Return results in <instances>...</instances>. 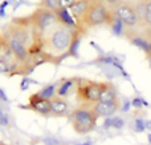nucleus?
Masks as SVG:
<instances>
[{
    "instance_id": "nucleus-1",
    "label": "nucleus",
    "mask_w": 151,
    "mask_h": 145,
    "mask_svg": "<svg viewBox=\"0 0 151 145\" xmlns=\"http://www.w3.org/2000/svg\"><path fill=\"white\" fill-rule=\"evenodd\" d=\"M82 29L70 28L58 21L41 35L39 41V55H42L47 63L60 60L65 55L72 52L73 47L80 41Z\"/></svg>"
},
{
    "instance_id": "nucleus-2",
    "label": "nucleus",
    "mask_w": 151,
    "mask_h": 145,
    "mask_svg": "<svg viewBox=\"0 0 151 145\" xmlns=\"http://www.w3.org/2000/svg\"><path fill=\"white\" fill-rule=\"evenodd\" d=\"M3 33L7 36L8 40L11 41H16L19 44H23L24 47H27L31 53L32 45H33V39L35 33L32 31L31 23H29L28 16L24 17H15L4 27Z\"/></svg>"
},
{
    "instance_id": "nucleus-3",
    "label": "nucleus",
    "mask_w": 151,
    "mask_h": 145,
    "mask_svg": "<svg viewBox=\"0 0 151 145\" xmlns=\"http://www.w3.org/2000/svg\"><path fill=\"white\" fill-rule=\"evenodd\" d=\"M104 81H94L88 79H78L77 91H76V100L80 108L91 109L98 101H101Z\"/></svg>"
},
{
    "instance_id": "nucleus-4",
    "label": "nucleus",
    "mask_w": 151,
    "mask_h": 145,
    "mask_svg": "<svg viewBox=\"0 0 151 145\" xmlns=\"http://www.w3.org/2000/svg\"><path fill=\"white\" fill-rule=\"evenodd\" d=\"M97 115L91 109L77 108L73 109L69 115L73 130L78 135H86L96 129L97 127Z\"/></svg>"
},
{
    "instance_id": "nucleus-5",
    "label": "nucleus",
    "mask_w": 151,
    "mask_h": 145,
    "mask_svg": "<svg viewBox=\"0 0 151 145\" xmlns=\"http://www.w3.org/2000/svg\"><path fill=\"white\" fill-rule=\"evenodd\" d=\"M111 17H113L111 11L107 9V7L101 0H93L88 12H86L85 17H83L82 29L85 31L88 28H94V27L102 25V24H107L109 25Z\"/></svg>"
},
{
    "instance_id": "nucleus-6",
    "label": "nucleus",
    "mask_w": 151,
    "mask_h": 145,
    "mask_svg": "<svg viewBox=\"0 0 151 145\" xmlns=\"http://www.w3.org/2000/svg\"><path fill=\"white\" fill-rule=\"evenodd\" d=\"M111 12L123 24V27H126L129 29L135 28V27H138L141 24L139 23V16H138V12H137L135 3H133V1L123 0Z\"/></svg>"
},
{
    "instance_id": "nucleus-7",
    "label": "nucleus",
    "mask_w": 151,
    "mask_h": 145,
    "mask_svg": "<svg viewBox=\"0 0 151 145\" xmlns=\"http://www.w3.org/2000/svg\"><path fill=\"white\" fill-rule=\"evenodd\" d=\"M27 108L31 111L36 112V113L41 115L44 117H49L52 116V107H50V100L44 99L39 95V93H33L28 97V104Z\"/></svg>"
},
{
    "instance_id": "nucleus-8",
    "label": "nucleus",
    "mask_w": 151,
    "mask_h": 145,
    "mask_svg": "<svg viewBox=\"0 0 151 145\" xmlns=\"http://www.w3.org/2000/svg\"><path fill=\"white\" fill-rule=\"evenodd\" d=\"M0 64H5L8 65V68H19L17 61L13 59L12 51H11V45H9V40L7 39L3 32H0Z\"/></svg>"
},
{
    "instance_id": "nucleus-9",
    "label": "nucleus",
    "mask_w": 151,
    "mask_h": 145,
    "mask_svg": "<svg viewBox=\"0 0 151 145\" xmlns=\"http://www.w3.org/2000/svg\"><path fill=\"white\" fill-rule=\"evenodd\" d=\"M78 77H64L56 84V96L66 99L77 91Z\"/></svg>"
},
{
    "instance_id": "nucleus-10",
    "label": "nucleus",
    "mask_w": 151,
    "mask_h": 145,
    "mask_svg": "<svg viewBox=\"0 0 151 145\" xmlns=\"http://www.w3.org/2000/svg\"><path fill=\"white\" fill-rule=\"evenodd\" d=\"M91 1L93 0H77L70 8H69V12H70V16L73 17V20L76 21L78 28L82 29V21L83 17H85L86 12H88L89 7H90ZM83 31V29H82Z\"/></svg>"
},
{
    "instance_id": "nucleus-11",
    "label": "nucleus",
    "mask_w": 151,
    "mask_h": 145,
    "mask_svg": "<svg viewBox=\"0 0 151 145\" xmlns=\"http://www.w3.org/2000/svg\"><path fill=\"white\" fill-rule=\"evenodd\" d=\"M121 104L118 100L110 101H98L96 105L91 108V111L97 115V117H110L119 109Z\"/></svg>"
},
{
    "instance_id": "nucleus-12",
    "label": "nucleus",
    "mask_w": 151,
    "mask_h": 145,
    "mask_svg": "<svg viewBox=\"0 0 151 145\" xmlns=\"http://www.w3.org/2000/svg\"><path fill=\"white\" fill-rule=\"evenodd\" d=\"M50 107H52V116L53 117H65L70 115V109H69V103L65 99L55 97L50 100Z\"/></svg>"
},
{
    "instance_id": "nucleus-13",
    "label": "nucleus",
    "mask_w": 151,
    "mask_h": 145,
    "mask_svg": "<svg viewBox=\"0 0 151 145\" xmlns=\"http://www.w3.org/2000/svg\"><path fill=\"white\" fill-rule=\"evenodd\" d=\"M102 101H110V100H118L117 99V92H115L114 87L109 83H105L104 91H102V96H101Z\"/></svg>"
},
{
    "instance_id": "nucleus-14",
    "label": "nucleus",
    "mask_w": 151,
    "mask_h": 145,
    "mask_svg": "<svg viewBox=\"0 0 151 145\" xmlns=\"http://www.w3.org/2000/svg\"><path fill=\"white\" fill-rule=\"evenodd\" d=\"M37 93H39L41 97L48 99V100H52V99L56 96V84L47 85V87L41 88V89H40Z\"/></svg>"
},
{
    "instance_id": "nucleus-15",
    "label": "nucleus",
    "mask_w": 151,
    "mask_h": 145,
    "mask_svg": "<svg viewBox=\"0 0 151 145\" xmlns=\"http://www.w3.org/2000/svg\"><path fill=\"white\" fill-rule=\"evenodd\" d=\"M40 7L53 11V12H57L61 8V4H60V0H40Z\"/></svg>"
},
{
    "instance_id": "nucleus-16",
    "label": "nucleus",
    "mask_w": 151,
    "mask_h": 145,
    "mask_svg": "<svg viewBox=\"0 0 151 145\" xmlns=\"http://www.w3.org/2000/svg\"><path fill=\"white\" fill-rule=\"evenodd\" d=\"M142 25H146L147 28L151 29V0H146V3H145V13Z\"/></svg>"
},
{
    "instance_id": "nucleus-17",
    "label": "nucleus",
    "mask_w": 151,
    "mask_h": 145,
    "mask_svg": "<svg viewBox=\"0 0 151 145\" xmlns=\"http://www.w3.org/2000/svg\"><path fill=\"white\" fill-rule=\"evenodd\" d=\"M101 1L106 5L109 11H113V9H115V8H117L118 5L123 1V0H101Z\"/></svg>"
},
{
    "instance_id": "nucleus-18",
    "label": "nucleus",
    "mask_w": 151,
    "mask_h": 145,
    "mask_svg": "<svg viewBox=\"0 0 151 145\" xmlns=\"http://www.w3.org/2000/svg\"><path fill=\"white\" fill-rule=\"evenodd\" d=\"M76 1H77V0H60V4H61V8H64V9H69Z\"/></svg>"
},
{
    "instance_id": "nucleus-19",
    "label": "nucleus",
    "mask_w": 151,
    "mask_h": 145,
    "mask_svg": "<svg viewBox=\"0 0 151 145\" xmlns=\"http://www.w3.org/2000/svg\"><path fill=\"white\" fill-rule=\"evenodd\" d=\"M146 53H147V55H151V40H149V43H147V49H146Z\"/></svg>"
},
{
    "instance_id": "nucleus-20",
    "label": "nucleus",
    "mask_w": 151,
    "mask_h": 145,
    "mask_svg": "<svg viewBox=\"0 0 151 145\" xmlns=\"http://www.w3.org/2000/svg\"><path fill=\"white\" fill-rule=\"evenodd\" d=\"M146 60H147V64H149V67L151 68V55H147L146 56Z\"/></svg>"
},
{
    "instance_id": "nucleus-21",
    "label": "nucleus",
    "mask_w": 151,
    "mask_h": 145,
    "mask_svg": "<svg viewBox=\"0 0 151 145\" xmlns=\"http://www.w3.org/2000/svg\"><path fill=\"white\" fill-rule=\"evenodd\" d=\"M0 145H7V144H4V143H0Z\"/></svg>"
},
{
    "instance_id": "nucleus-22",
    "label": "nucleus",
    "mask_w": 151,
    "mask_h": 145,
    "mask_svg": "<svg viewBox=\"0 0 151 145\" xmlns=\"http://www.w3.org/2000/svg\"><path fill=\"white\" fill-rule=\"evenodd\" d=\"M127 1H130V0H127ZM138 1H142V0H138Z\"/></svg>"
}]
</instances>
